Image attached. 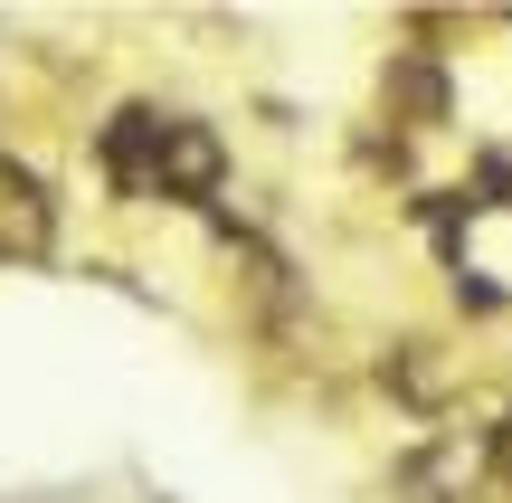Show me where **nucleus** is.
<instances>
[{
  "mask_svg": "<svg viewBox=\"0 0 512 503\" xmlns=\"http://www.w3.org/2000/svg\"><path fill=\"white\" fill-rule=\"evenodd\" d=\"M38 247H48V200L29 171L0 162V257H38Z\"/></svg>",
  "mask_w": 512,
  "mask_h": 503,
  "instance_id": "f03ea898",
  "label": "nucleus"
},
{
  "mask_svg": "<svg viewBox=\"0 0 512 503\" xmlns=\"http://www.w3.org/2000/svg\"><path fill=\"white\" fill-rule=\"evenodd\" d=\"M389 86H399V95H408V105H418V114H446V86H437V76H427V67H399V76H389Z\"/></svg>",
  "mask_w": 512,
  "mask_h": 503,
  "instance_id": "20e7f679",
  "label": "nucleus"
},
{
  "mask_svg": "<svg viewBox=\"0 0 512 503\" xmlns=\"http://www.w3.org/2000/svg\"><path fill=\"white\" fill-rule=\"evenodd\" d=\"M494 466H503V485H512V418L494 428Z\"/></svg>",
  "mask_w": 512,
  "mask_h": 503,
  "instance_id": "39448f33",
  "label": "nucleus"
},
{
  "mask_svg": "<svg viewBox=\"0 0 512 503\" xmlns=\"http://www.w3.org/2000/svg\"><path fill=\"white\" fill-rule=\"evenodd\" d=\"M152 190L209 200V190H219V133H209V124H162V133H152Z\"/></svg>",
  "mask_w": 512,
  "mask_h": 503,
  "instance_id": "f257e3e1",
  "label": "nucleus"
},
{
  "mask_svg": "<svg viewBox=\"0 0 512 503\" xmlns=\"http://www.w3.org/2000/svg\"><path fill=\"white\" fill-rule=\"evenodd\" d=\"M152 133H162V114H143V105L105 124V171L124 190H152Z\"/></svg>",
  "mask_w": 512,
  "mask_h": 503,
  "instance_id": "7ed1b4c3",
  "label": "nucleus"
}]
</instances>
